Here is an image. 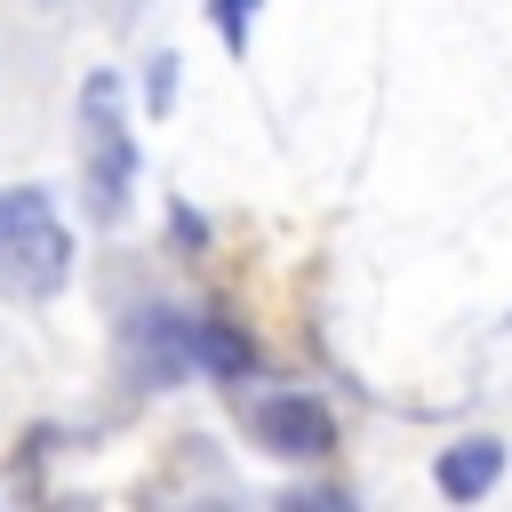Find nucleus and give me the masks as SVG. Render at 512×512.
Wrapping results in <instances>:
<instances>
[{"label":"nucleus","mask_w":512,"mask_h":512,"mask_svg":"<svg viewBox=\"0 0 512 512\" xmlns=\"http://www.w3.org/2000/svg\"><path fill=\"white\" fill-rule=\"evenodd\" d=\"M80 176H88V216L120 224L128 216V184H136V136H128L120 72H88L80 80Z\"/></svg>","instance_id":"obj_1"},{"label":"nucleus","mask_w":512,"mask_h":512,"mask_svg":"<svg viewBox=\"0 0 512 512\" xmlns=\"http://www.w3.org/2000/svg\"><path fill=\"white\" fill-rule=\"evenodd\" d=\"M0 280L16 296H56L72 280V240L48 208V192H0Z\"/></svg>","instance_id":"obj_2"},{"label":"nucleus","mask_w":512,"mask_h":512,"mask_svg":"<svg viewBox=\"0 0 512 512\" xmlns=\"http://www.w3.org/2000/svg\"><path fill=\"white\" fill-rule=\"evenodd\" d=\"M256 432H264V448L288 456V464H320V456L336 448V416H328L312 392H264V400H256Z\"/></svg>","instance_id":"obj_3"},{"label":"nucleus","mask_w":512,"mask_h":512,"mask_svg":"<svg viewBox=\"0 0 512 512\" xmlns=\"http://www.w3.org/2000/svg\"><path fill=\"white\" fill-rule=\"evenodd\" d=\"M128 352H136V376L160 392V384L192 376V320L168 312V304H144V312L128 320Z\"/></svg>","instance_id":"obj_4"},{"label":"nucleus","mask_w":512,"mask_h":512,"mask_svg":"<svg viewBox=\"0 0 512 512\" xmlns=\"http://www.w3.org/2000/svg\"><path fill=\"white\" fill-rule=\"evenodd\" d=\"M496 472H504V440H488V432L456 440V448L432 464V480H440V496H448V504H480V496L496 488Z\"/></svg>","instance_id":"obj_5"},{"label":"nucleus","mask_w":512,"mask_h":512,"mask_svg":"<svg viewBox=\"0 0 512 512\" xmlns=\"http://www.w3.org/2000/svg\"><path fill=\"white\" fill-rule=\"evenodd\" d=\"M192 368H208V376L240 384V376L256 368V352H248V336H240L232 320H192Z\"/></svg>","instance_id":"obj_6"},{"label":"nucleus","mask_w":512,"mask_h":512,"mask_svg":"<svg viewBox=\"0 0 512 512\" xmlns=\"http://www.w3.org/2000/svg\"><path fill=\"white\" fill-rule=\"evenodd\" d=\"M208 16H216V32H224V48L240 56V48H248V16H256V0H216Z\"/></svg>","instance_id":"obj_7"},{"label":"nucleus","mask_w":512,"mask_h":512,"mask_svg":"<svg viewBox=\"0 0 512 512\" xmlns=\"http://www.w3.org/2000/svg\"><path fill=\"white\" fill-rule=\"evenodd\" d=\"M144 104H152V112L176 104V56H152V72H144Z\"/></svg>","instance_id":"obj_8"}]
</instances>
